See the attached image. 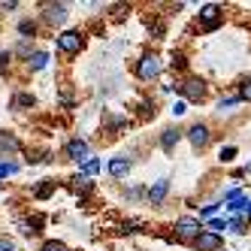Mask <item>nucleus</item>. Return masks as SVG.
Instances as JSON below:
<instances>
[{"label":"nucleus","mask_w":251,"mask_h":251,"mask_svg":"<svg viewBox=\"0 0 251 251\" xmlns=\"http://www.w3.org/2000/svg\"><path fill=\"white\" fill-rule=\"evenodd\" d=\"M160 70H164L160 58L154 55V51H146V55L139 58V64H136V76H139L142 82H151V79H157V76H160Z\"/></svg>","instance_id":"nucleus-1"},{"label":"nucleus","mask_w":251,"mask_h":251,"mask_svg":"<svg viewBox=\"0 0 251 251\" xmlns=\"http://www.w3.org/2000/svg\"><path fill=\"white\" fill-rule=\"evenodd\" d=\"M221 22H224V12H221L218 3H206V6H200V30H203V33L218 30Z\"/></svg>","instance_id":"nucleus-2"},{"label":"nucleus","mask_w":251,"mask_h":251,"mask_svg":"<svg viewBox=\"0 0 251 251\" xmlns=\"http://www.w3.org/2000/svg\"><path fill=\"white\" fill-rule=\"evenodd\" d=\"M55 46H58V51H64V55H79L82 46H85V33L82 30H64Z\"/></svg>","instance_id":"nucleus-3"},{"label":"nucleus","mask_w":251,"mask_h":251,"mask_svg":"<svg viewBox=\"0 0 251 251\" xmlns=\"http://www.w3.org/2000/svg\"><path fill=\"white\" fill-rule=\"evenodd\" d=\"M178 91L185 94L188 103H200V100L206 97V82H203L200 76H188L182 85H178Z\"/></svg>","instance_id":"nucleus-4"},{"label":"nucleus","mask_w":251,"mask_h":251,"mask_svg":"<svg viewBox=\"0 0 251 251\" xmlns=\"http://www.w3.org/2000/svg\"><path fill=\"white\" fill-rule=\"evenodd\" d=\"M173 230H176V236L185 239V242H197V236L203 233V227H200V221H197V218H178Z\"/></svg>","instance_id":"nucleus-5"},{"label":"nucleus","mask_w":251,"mask_h":251,"mask_svg":"<svg viewBox=\"0 0 251 251\" xmlns=\"http://www.w3.org/2000/svg\"><path fill=\"white\" fill-rule=\"evenodd\" d=\"M64 154L70 160H82V164H85V160L91 157V146H88L85 139H70L67 146H64Z\"/></svg>","instance_id":"nucleus-6"},{"label":"nucleus","mask_w":251,"mask_h":251,"mask_svg":"<svg viewBox=\"0 0 251 251\" xmlns=\"http://www.w3.org/2000/svg\"><path fill=\"white\" fill-rule=\"evenodd\" d=\"M43 22L46 25H64L67 22V6L64 3H43Z\"/></svg>","instance_id":"nucleus-7"},{"label":"nucleus","mask_w":251,"mask_h":251,"mask_svg":"<svg viewBox=\"0 0 251 251\" xmlns=\"http://www.w3.org/2000/svg\"><path fill=\"white\" fill-rule=\"evenodd\" d=\"M221 245H224V239L218 236V233H212V230H203L200 236H197V242H194L197 251H218Z\"/></svg>","instance_id":"nucleus-8"},{"label":"nucleus","mask_w":251,"mask_h":251,"mask_svg":"<svg viewBox=\"0 0 251 251\" xmlns=\"http://www.w3.org/2000/svg\"><path fill=\"white\" fill-rule=\"evenodd\" d=\"M188 139L194 149H206L212 142V133H209V124H194V127L188 130Z\"/></svg>","instance_id":"nucleus-9"},{"label":"nucleus","mask_w":251,"mask_h":251,"mask_svg":"<svg viewBox=\"0 0 251 251\" xmlns=\"http://www.w3.org/2000/svg\"><path fill=\"white\" fill-rule=\"evenodd\" d=\"M167 194H170V182H167V178H157V182L146 191V200H149L151 206H160V203L167 200Z\"/></svg>","instance_id":"nucleus-10"},{"label":"nucleus","mask_w":251,"mask_h":251,"mask_svg":"<svg viewBox=\"0 0 251 251\" xmlns=\"http://www.w3.org/2000/svg\"><path fill=\"white\" fill-rule=\"evenodd\" d=\"M178 142H182V130H176V127H167L164 133H160V149H164L167 154L178 146Z\"/></svg>","instance_id":"nucleus-11"},{"label":"nucleus","mask_w":251,"mask_h":251,"mask_svg":"<svg viewBox=\"0 0 251 251\" xmlns=\"http://www.w3.org/2000/svg\"><path fill=\"white\" fill-rule=\"evenodd\" d=\"M130 173V157H112L109 160V176L112 178H124Z\"/></svg>","instance_id":"nucleus-12"},{"label":"nucleus","mask_w":251,"mask_h":251,"mask_svg":"<svg viewBox=\"0 0 251 251\" xmlns=\"http://www.w3.org/2000/svg\"><path fill=\"white\" fill-rule=\"evenodd\" d=\"M22 146H19V139H15V133H3L0 130V151L3 154H15Z\"/></svg>","instance_id":"nucleus-13"},{"label":"nucleus","mask_w":251,"mask_h":251,"mask_svg":"<svg viewBox=\"0 0 251 251\" xmlns=\"http://www.w3.org/2000/svg\"><path fill=\"white\" fill-rule=\"evenodd\" d=\"M33 103H37V100H33V94L19 91V94L12 97V109H33Z\"/></svg>","instance_id":"nucleus-14"},{"label":"nucleus","mask_w":251,"mask_h":251,"mask_svg":"<svg viewBox=\"0 0 251 251\" xmlns=\"http://www.w3.org/2000/svg\"><path fill=\"white\" fill-rule=\"evenodd\" d=\"M51 194H55V182H51V178H43V185L33 188V197H37V200H46Z\"/></svg>","instance_id":"nucleus-15"},{"label":"nucleus","mask_w":251,"mask_h":251,"mask_svg":"<svg viewBox=\"0 0 251 251\" xmlns=\"http://www.w3.org/2000/svg\"><path fill=\"white\" fill-rule=\"evenodd\" d=\"M19 33H22V40H33V37H37V22L22 19L19 22Z\"/></svg>","instance_id":"nucleus-16"},{"label":"nucleus","mask_w":251,"mask_h":251,"mask_svg":"<svg viewBox=\"0 0 251 251\" xmlns=\"http://www.w3.org/2000/svg\"><path fill=\"white\" fill-rule=\"evenodd\" d=\"M46 64H49V55H46V51H33L30 61H27L30 70H46Z\"/></svg>","instance_id":"nucleus-17"},{"label":"nucleus","mask_w":251,"mask_h":251,"mask_svg":"<svg viewBox=\"0 0 251 251\" xmlns=\"http://www.w3.org/2000/svg\"><path fill=\"white\" fill-rule=\"evenodd\" d=\"M97 170H100V160H97V157H88L85 164H82V170H79V178H85V176H94Z\"/></svg>","instance_id":"nucleus-18"},{"label":"nucleus","mask_w":251,"mask_h":251,"mask_svg":"<svg viewBox=\"0 0 251 251\" xmlns=\"http://www.w3.org/2000/svg\"><path fill=\"white\" fill-rule=\"evenodd\" d=\"M236 103H242V97H239V94H230V97H221V100H218V112L230 109V106H236Z\"/></svg>","instance_id":"nucleus-19"},{"label":"nucleus","mask_w":251,"mask_h":251,"mask_svg":"<svg viewBox=\"0 0 251 251\" xmlns=\"http://www.w3.org/2000/svg\"><path fill=\"white\" fill-rule=\"evenodd\" d=\"M227 209H230V212H245V209H248V197L242 194V197H236V200H230Z\"/></svg>","instance_id":"nucleus-20"},{"label":"nucleus","mask_w":251,"mask_h":251,"mask_svg":"<svg viewBox=\"0 0 251 251\" xmlns=\"http://www.w3.org/2000/svg\"><path fill=\"white\" fill-rule=\"evenodd\" d=\"M170 67H173V70H185V67H188V61H185L182 51H173V55H170Z\"/></svg>","instance_id":"nucleus-21"},{"label":"nucleus","mask_w":251,"mask_h":251,"mask_svg":"<svg viewBox=\"0 0 251 251\" xmlns=\"http://www.w3.org/2000/svg\"><path fill=\"white\" fill-rule=\"evenodd\" d=\"M209 230H212V233H218V236H221L224 230H230V224H227L224 218H212V221H209Z\"/></svg>","instance_id":"nucleus-22"},{"label":"nucleus","mask_w":251,"mask_h":251,"mask_svg":"<svg viewBox=\"0 0 251 251\" xmlns=\"http://www.w3.org/2000/svg\"><path fill=\"white\" fill-rule=\"evenodd\" d=\"M43 251H70L61 239H49V242H43Z\"/></svg>","instance_id":"nucleus-23"},{"label":"nucleus","mask_w":251,"mask_h":251,"mask_svg":"<svg viewBox=\"0 0 251 251\" xmlns=\"http://www.w3.org/2000/svg\"><path fill=\"white\" fill-rule=\"evenodd\" d=\"M218 157L224 160V164H230V160H233V157H236V146H224V149L218 151Z\"/></svg>","instance_id":"nucleus-24"},{"label":"nucleus","mask_w":251,"mask_h":251,"mask_svg":"<svg viewBox=\"0 0 251 251\" xmlns=\"http://www.w3.org/2000/svg\"><path fill=\"white\" fill-rule=\"evenodd\" d=\"M170 112H173L176 118H178V115H185V112H188V100H176V103H173V109H170Z\"/></svg>","instance_id":"nucleus-25"},{"label":"nucleus","mask_w":251,"mask_h":251,"mask_svg":"<svg viewBox=\"0 0 251 251\" xmlns=\"http://www.w3.org/2000/svg\"><path fill=\"white\" fill-rule=\"evenodd\" d=\"M121 230H124V233H139V230H142V221H124Z\"/></svg>","instance_id":"nucleus-26"},{"label":"nucleus","mask_w":251,"mask_h":251,"mask_svg":"<svg viewBox=\"0 0 251 251\" xmlns=\"http://www.w3.org/2000/svg\"><path fill=\"white\" fill-rule=\"evenodd\" d=\"M9 61H12V51H9V49H3V51H0V73H3V70L9 67Z\"/></svg>","instance_id":"nucleus-27"},{"label":"nucleus","mask_w":251,"mask_h":251,"mask_svg":"<svg viewBox=\"0 0 251 251\" xmlns=\"http://www.w3.org/2000/svg\"><path fill=\"white\" fill-rule=\"evenodd\" d=\"M215 212H218V203H209V206H203V209H200V218H212Z\"/></svg>","instance_id":"nucleus-28"},{"label":"nucleus","mask_w":251,"mask_h":251,"mask_svg":"<svg viewBox=\"0 0 251 251\" xmlns=\"http://www.w3.org/2000/svg\"><path fill=\"white\" fill-rule=\"evenodd\" d=\"M15 170H19V167H15V164H0V178H6V176H12Z\"/></svg>","instance_id":"nucleus-29"},{"label":"nucleus","mask_w":251,"mask_h":251,"mask_svg":"<svg viewBox=\"0 0 251 251\" xmlns=\"http://www.w3.org/2000/svg\"><path fill=\"white\" fill-rule=\"evenodd\" d=\"M230 230H233V233H245V221H242V218L230 221Z\"/></svg>","instance_id":"nucleus-30"},{"label":"nucleus","mask_w":251,"mask_h":251,"mask_svg":"<svg viewBox=\"0 0 251 251\" xmlns=\"http://www.w3.org/2000/svg\"><path fill=\"white\" fill-rule=\"evenodd\" d=\"M239 97L251 103V82H242V91H239Z\"/></svg>","instance_id":"nucleus-31"},{"label":"nucleus","mask_w":251,"mask_h":251,"mask_svg":"<svg viewBox=\"0 0 251 251\" xmlns=\"http://www.w3.org/2000/svg\"><path fill=\"white\" fill-rule=\"evenodd\" d=\"M0 251H15L12 239H6V236H0Z\"/></svg>","instance_id":"nucleus-32"},{"label":"nucleus","mask_w":251,"mask_h":251,"mask_svg":"<svg viewBox=\"0 0 251 251\" xmlns=\"http://www.w3.org/2000/svg\"><path fill=\"white\" fill-rule=\"evenodd\" d=\"M15 6H19V3H15V0H9V3H0V9H3V12H12Z\"/></svg>","instance_id":"nucleus-33"},{"label":"nucleus","mask_w":251,"mask_h":251,"mask_svg":"<svg viewBox=\"0 0 251 251\" xmlns=\"http://www.w3.org/2000/svg\"><path fill=\"white\" fill-rule=\"evenodd\" d=\"M245 215H248V218H251V200H248V209H245Z\"/></svg>","instance_id":"nucleus-34"}]
</instances>
